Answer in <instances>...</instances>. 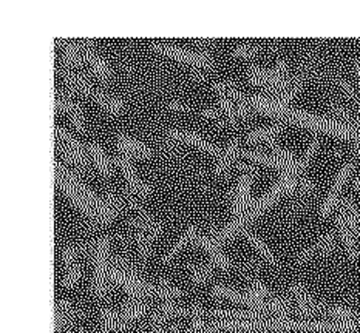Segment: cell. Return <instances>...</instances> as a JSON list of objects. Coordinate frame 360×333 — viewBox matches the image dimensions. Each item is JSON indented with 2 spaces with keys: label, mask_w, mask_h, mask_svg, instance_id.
Listing matches in <instances>:
<instances>
[{
  "label": "cell",
  "mask_w": 360,
  "mask_h": 333,
  "mask_svg": "<svg viewBox=\"0 0 360 333\" xmlns=\"http://www.w3.org/2000/svg\"><path fill=\"white\" fill-rule=\"evenodd\" d=\"M240 156L246 158L249 161L258 162V164H264V165L277 168L278 172H281V175H291L295 177H302L299 175V172H297V170L291 164H289V162L277 158L276 154H272V153L269 154V153H263V151H257V150H245V151H241Z\"/></svg>",
  "instance_id": "obj_11"
},
{
  "label": "cell",
  "mask_w": 360,
  "mask_h": 333,
  "mask_svg": "<svg viewBox=\"0 0 360 333\" xmlns=\"http://www.w3.org/2000/svg\"><path fill=\"white\" fill-rule=\"evenodd\" d=\"M91 99L95 100V102H96L101 108H104L105 111L112 113V114H121V113L124 111V102H122V100H121L120 97H115V96L107 95V93L101 91L99 88L93 90Z\"/></svg>",
  "instance_id": "obj_19"
},
{
  "label": "cell",
  "mask_w": 360,
  "mask_h": 333,
  "mask_svg": "<svg viewBox=\"0 0 360 333\" xmlns=\"http://www.w3.org/2000/svg\"><path fill=\"white\" fill-rule=\"evenodd\" d=\"M198 233H200V230H198L197 226H191L189 229H187V230L184 231V233H183L181 236H179V239L174 244V247H172V249L162 257V262H164V264H167V262H170L172 259H174V258L176 257V254L184 249L186 245L193 244L195 238H197Z\"/></svg>",
  "instance_id": "obj_21"
},
{
  "label": "cell",
  "mask_w": 360,
  "mask_h": 333,
  "mask_svg": "<svg viewBox=\"0 0 360 333\" xmlns=\"http://www.w3.org/2000/svg\"><path fill=\"white\" fill-rule=\"evenodd\" d=\"M167 107L172 111H191V107L183 104V102H179V100H172Z\"/></svg>",
  "instance_id": "obj_28"
},
{
  "label": "cell",
  "mask_w": 360,
  "mask_h": 333,
  "mask_svg": "<svg viewBox=\"0 0 360 333\" xmlns=\"http://www.w3.org/2000/svg\"><path fill=\"white\" fill-rule=\"evenodd\" d=\"M54 110L56 111H65L68 114L70 121L75 125V128L82 133L85 130V119H84V113L81 110V107L76 102H73L70 97H65L62 93L58 90H54Z\"/></svg>",
  "instance_id": "obj_12"
},
{
  "label": "cell",
  "mask_w": 360,
  "mask_h": 333,
  "mask_svg": "<svg viewBox=\"0 0 360 333\" xmlns=\"http://www.w3.org/2000/svg\"><path fill=\"white\" fill-rule=\"evenodd\" d=\"M53 135H54V139H58V141H60L62 144L67 145L68 149L72 150L76 154V156L84 162L85 165L89 164V158H87L89 150H85V147L79 141H77L75 136H72L67 130L60 128L58 125L53 127Z\"/></svg>",
  "instance_id": "obj_15"
},
{
  "label": "cell",
  "mask_w": 360,
  "mask_h": 333,
  "mask_svg": "<svg viewBox=\"0 0 360 333\" xmlns=\"http://www.w3.org/2000/svg\"><path fill=\"white\" fill-rule=\"evenodd\" d=\"M85 60L84 57V50L79 43V41H64V57H62V62H64V67L73 68L76 69L77 67H81L82 62Z\"/></svg>",
  "instance_id": "obj_18"
},
{
  "label": "cell",
  "mask_w": 360,
  "mask_h": 333,
  "mask_svg": "<svg viewBox=\"0 0 360 333\" xmlns=\"http://www.w3.org/2000/svg\"><path fill=\"white\" fill-rule=\"evenodd\" d=\"M91 259L95 266L93 292L98 299H104L108 290V266H110V238L99 236L91 245Z\"/></svg>",
  "instance_id": "obj_1"
},
{
  "label": "cell",
  "mask_w": 360,
  "mask_h": 333,
  "mask_svg": "<svg viewBox=\"0 0 360 333\" xmlns=\"http://www.w3.org/2000/svg\"><path fill=\"white\" fill-rule=\"evenodd\" d=\"M82 278V267L79 264V261L73 262V264L64 266V278H62V285L65 289H73L75 285L79 284Z\"/></svg>",
  "instance_id": "obj_23"
},
{
  "label": "cell",
  "mask_w": 360,
  "mask_h": 333,
  "mask_svg": "<svg viewBox=\"0 0 360 333\" xmlns=\"http://www.w3.org/2000/svg\"><path fill=\"white\" fill-rule=\"evenodd\" d=\"M354 72H356L357 83H359V88H360V60H357V62H356V65H354Z\"/></svg>",
  "instance_id": "obj_29"
},
{
  "label": "cell",
  "mask_w": 360,
  "mask_h": 333,
  "mask_svg": "<svg viewBox=\"0 0 360 333\" xmlns=\"http://www.w3.org/2000/svg\"><path fill=\"white\" fill-rule=\"evenodd\" d=\"M353 168H354V162L351 161V162H347V164L339 170V173H338V176H335V179H334L333 187H331L330 193H328L326 199L323 201L322 208H320V216H322V218H325V216L330 215L334 210V207L338 205L340 191L343 189V185L347 184L351 172H353Z\"/></svg>",
  "instance_id": "obj_8"
},
{
  "label": "cell",
  "mask_w": 360,
  "mask_h": 333,
  "mask_svg": "<svg viewBox=\"0 0 360 333\" xmlns=\"http://www.w3.org/2000/svg\"><path fill=\"white\" fill-rule=\"evenodd\" d=\"M243 236H245L248 241H249V244L254 247V249L262 254V257L269 262V264H272V266H277L278 262H277V259H276V257H274L272 254V252L268 249V247H266V244L262 241L260 238L258 236H255L252 231H249L248 229L246 230H243V233H241Z\"/></svg>",
  "instance_id": "obj_22"
},
{
  "label": "cell",
  "mask_w": 360,
  "mask_h": 333,
  "mask_svg": "<svg viewBox=\"0 0 360 333\" xmlns=\"http://www.w3.org/2000/svg\"><path fill=\"white\" fill-rule=\"evenodd\" d=\"M257 53H258V46H257V45L243 43V45H238V46H236V48H233L232 56H233V57L248 59V57H254Z\"/></svg>",
  "instance_id": "obj_26"
},
{
  "label": "cell",
  "mask_w": 360,
  "mask_h": 333,
  "mask_svg": "<svg viewBox=\"0 0 360 333\" xmlns=\"http://www.w3.org/2000/svg\"><path fill=\"white\" fill-rule=\"evenodd\" d=\"M283 127H285V122H277L274 123V125L255 128L246 135V141L248 142H260V141L272 142L274 139L280 135V131L283 130Z\"/></svg>",
  "instance_id": "obj_20"
},
{
  "label": "cell",
  "mask_w": 360,
  "mask_h": 333,
  "mask_svg": "<svg viewBox=\"0 0 360 333\" xmlns=\"http://www.w3.org/2000/svg\"><path fill=\"white\" fill-rule=\"evenodd\" d=\"M252 182H254V172L250 170V167L245 165V173L240 176L238 184L236 185V189H233V193H232L233 218H240V216L245 215L249 208L252 207L254 199H252V193H250Z\"/></svg>",
  "instance_id": "obj_4"
},
{
  "label": "cell",
  "mask_w": 360,
  "mask_h": 333,
  "mask_svg": "<svg viewBox=\"0 0 360 333\" xmlns=\"http://www.w3.org/2000/svg\"><path fill=\"white\" fill-rule=\"evenodd\" d=\"M59 73L70 90L79 93V95H82V96L91 97L95 87H93L90 81L84 74H81L79 72H75L73 68H68V67L59 68Z\"/></svg>",
  "instance_id": "obj_13"
},
{
  "label": "cell",
  "mask_w": 360,
  "mask_h": 333,
  "mask_svg": "<svg viewBox=\"0 0 360 333\" xmlns=\"http://www.w3.org/2000/svg\"><path fill=\"white\" fill-rule=\"evenodd\" d=\"M241 154V150H240V139L238 137H233L232 141L228 144V147L223 150L221 156L218 158V162L215 165V175H221V173H226L228 170L232 167L233 162H236Z\"/></svg>",
  "instance_id": "obj_16"
},
{
  "label": "cell",
  "mask_w": 360,
  "mask_h": 333,
  "mask_svg": "<svg viewBox=\"0 0 360 333\" xmlns=\"http://www.w3.org/2000/svg\"><path fill=\"white\" fill-rule=\"evenodd\" d=\"M353 184H354V189H356V190L360 193V177H356V179H354V182H353Z\"/></svg>",
  "instance_id": "obj_30"
},
{
  "label": "cell",
  "mask_w": 360,
  "mask_h": 333,
  "mask_svg": "<svg viewBox=\"0 0 360 333\" xmlns=\"http://www.w3.org/2000/svg\"><path fill=\"white\" fill-rule=\"evenodd\" d=\"M214 264H193L191 266V280L193 284H205L212 275Z\"/></svg>",
  "instance_id": "obj_24"
},
{
  "label": "cell",
  "mask_w": 360,
  "mask_h": 333,
  "mask_svg": "<svg viewBox=\"0 0 360 333\" xmlns=\"http://www.w3.org/2000/svg\"><path fill=\"white\" fill-rule=\"evenodd\" d=\"M116 164L120 165L121 172L125 177V182H127L129 189L131 191H135L136 195L139 196H148L152 193V187L150 185H147L144 181H141V177L135 173V168L131 165V161L127 156V154H122L120 153L118 156H116Z\"/></svg>",
  "instance_id": "obj_10"
},
{
  "label": "cell",
  "mask_w": 360,
  "mask_h": 333,
  "mask_svg": "<svg viewBox=\"0 0 360 333\" xmlns=\"http://www.w3.org/2000/svg\"><path fill=\"white\" fill-rule=\"evenodd\" d=\"M82 50H84V57L89 62L90 68L93 69L95 76H98L103 82H108L112 77V69L108 67L107 62L99 56V53L93 46V39H81L79 41Z\"/></svg>",
  "instance_id": "obj_9"
},
{
  "label": "cell",
  "mask_w": 360,
  "mask_h": 333,
  "mask_svg": "<svg viewBox=\"0 0 360 333\" xmlns=\"http://www.w3.org/2000/svg\"><path fill=\"white\" fill-rule=\"evenodd\" d=\"M212 88L217 91V95H223L226 97H229L233 104H236L238 114L241 119H245L246 116L250 113V107L248 102V96L241 91L238 85L231 81V79H224V81H215Z\"/></svg>",
  "instance_id": "obj_6"
},
{
  "label": "cell",
  "mask_w": 360,
  "mask_h": 333,
  "mask_svg": "<svg viewBox=\"0 0 360 333\" xmlns=\"http://www.w3.org/2000/svg\"><path fill=\"white\" fill-rule=\"evenodd\" d=\"M201 114L207 119H212V121L221 122V123H229L228 116H226V113L221 110L220 105H218V107H207V108H205V110H201Z\"/></svg>",
  "instance_id": "obj_25"
},
{
  "label": "cell",
  "mask_w": 360,
  "mask_h": 333,
  "mask_svg": "<svg viewBox=\"0 0 360 333\" xmlns=\"http://www.w3.org/2000/svg\"><path fill=\"white\" fill-rule=\"evenodd\" d=\"M152 48L160 51L162 54H166V56L179 60V62H184V64H189L192 65L193 72L195 73H205L209 72L210 68L215 67V60L212 57V54L206 50H187V48H181V46H176V45H170V43H158L155 42L152 43Z\"/></svg>",
  "instance_id": "obj_3"
},
{
  "label": "cell",
  "mask_w": 360,
  "mask_h": 333,
  "mask_svg": "<svg viewBox=\"0 0 360 333\" xmlns=\"http://www.w3.org/2000/svg\"><path fill=\"white\" fill-rule=\"evenodd\" d=\"M53 167H54V175L62 177V179H64L67 184L72 185L75 190L79 191L82 196L87 198L90 203L93 204V207H95L96 210H99L101 213H103L108 221L112 222V221H115L116 218H118V215L121 213L118 208H115L110 203H107L104 198H99L96 193L93 191L90 187H87V185H85L75 173L68 172V170L64 165H62L59 161H54L53 162Z\"/></svg>",
  "instance_id": "obj_2"
},
{
  "label": "cell",
  "mask_w": 360,
  "mask_h": 333,
  "mask_svg": "<svg viewBox=\"0 0 360 333\" xmlns=\"http://www.w3.org/2000/svg\"><path fill=\"white\" fill-rule=\"evenodd\" d=\"M319 137H314L311 141V144H309V147H308V150L304 151V154L303 156L300 158V165H302V168H303V172H304V168L308 167V164H309V161L314 158V154H316V151H317V149H319Z\"/></svg>",
  "instance_id": "obj_27"
},
{
  "label": "cell",
  "mask_w": 360,
  "mask_h": 333,
  "mask_svg": "<svg viewBox=\"0 0 360 333\" xmlns=\"http://www.w3.org/2000/svg\"><path fill=\"white\" fill-rule=\"evenodd\" d=\"M166 136H167V139H170V141H174V142L192 144L195 147H198V149H202L205 151L214 154V156H217V158H220L221 153H223V150L218 149L217 145H214L212 142H209L207 139H205L201 135L195 133V131H191V130L172 128V130H167Z\"/></svg>",
  "instance_id": "obj_7"
},
{
  "label": "cell",
  "mask_w": 360,
  "mask_h": 333,
  "mask_svg": "<svg viewBox=\"0 0 360 333\" xmlns=\"http://www.w3.org/2000/svg\"><path fill=\"white\" fill-rule=\"evenodd\" d=\"M54 184H56V187L59 189V190H62L64 191V195L72 201L73 203V205L77 208V210H79L82 215H85L87 216L89 219H91V221H95V222H98V224H108L110 221H108L105 216L101 213L99 210H96L95 207H93V204L90 203V201L85 198V196H82L79 191L77 190H75L72 185L70 184H67L64 179H62V177H59V176H56L54 175Z\"/></svg>",
  "instance_id": "obj_5"
},
{
  "label": "cell",
  "mask_w": 360,
  "mask_h": 333,
  "mask_svg": "<svg viewBox=\"0 0 360 333\" xmlns=\"http://www.w3.org/2000/svg\"><path fill=\"white\" fill-rule=\"evenodd\" d=\"M116 147H118L120 153L122 154H127L129 158L135 156V158H150L152 156V150L148 149V147L143 142L136 141V139H133L127 135H122L120 133L116 136Z\"/></svg>",
  "instance_id": "obj_14"
},
{
  "label": "cell",
  "mask_w": 360,
  "mask_h": 333,
  "mask_svg": "<svg viewBox=\"0 0 360 333\" xmlns=\"http://www.w3.org/2000/svg\"><path fill=\"white\" fill-rule=\"evenodd\" d=\"M89 154L101 176L108 177L112 175V162L108 159L103 147H101L98 142H91L89 145Z\"/></svg>",
  "instance_id": "obj_17"
}]
</instances>
